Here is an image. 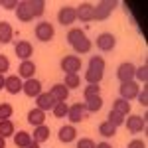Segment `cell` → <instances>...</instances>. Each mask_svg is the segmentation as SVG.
<instances>
[{"label": "cell", "instance_id": "1", "mask_svg": "<svg viewBox=\"0 0 148 148\" xmlns=\"http://www.w3.org/2000/svg\"><path fill=\"white\" fill-rule=\"evenodd\" d=\"M114 8H116V2H109V0L99 2L97 6H93V20H107Z\"/></svg>", "mask_w": 148, "mask_h": 148}, {"label": "cell", "instance_id": "2", "mask_svg": "<svg viewBox=\"0 0 148 148\" xmlns=\"http://www.w3.org/2000/svg\"><path fill=\"white\" fill-rule=\"evenodd\" d=\"M34 32H36V38H38L40 42H51L53 36H56V28L49 22H38Z\"/></svg>", "mask_w": 148, "mask_h": 148}, {"label": "cell", "instance_id": "3", "mask_svg": "<svg viewBox=\"0 0 148 148\" xmlns=\"http://www.w3.org/2000/svg\"><path fill=\"white\" fill-rule=\"evenodd\" d=\"M134 71H136V65L130 63V61H125L121 63L119 69H116V77L121 83H128V81H134Z\"/></svg>", "mask_w": 148, "mask_h": 148}, {"label": "cell", "instance_id": "4", "mask_svg": "<svg viewBox=\"0 0 148 148\" xmlns=\"http://www.w3.org/2000/svg\"><path fill=\"white\" fill-rule=\"evenodd\" d=\"M119 93H121V99H125V101H132V99H136V95L140 93V85H138L136 81L123 83V85L119 87Z\"/></svg>", "mask_w": 148, "mask_h": 148}, {"label": "cell", "instance_id": "5", "mask_svg": "<svg viewBox=\"0 0 148 148\" xmlns=\"http://www.w3.org/2000/svg\"><path fill=\"white\" fill-rule=\"evenodd\" d=\"M87 109H85V103H75V105H69L67 111V119L75 125V123H81L85 116H87Z\"/></svg>", "mask_w": 148, "mask_h": 148}, {"label": "cell", "instance_id": "6", "mask_svg": "<svg viewBox=\"0 0 148 148\" xmlns=\"http://www.w3.org/2000/svg\"><path fill=\"white\" fill-rule=\"evenodd\" d=\"M95 46L99 47L101 51H111V49H114V46H116V38H114L113 34H109V32L99 34V38L95 40Z\"/></svg>", "mask_w": 148, "mask_h": 148}, {"label": "cell", "instance_id": "7", "mask_svg": "<svg viewBox=\"0 0 148 148\" xmlns=\"http://www.w3.org/2000/svg\"><path fill=\"white\" fill-rule=\"evenodd\" d=\"M125 123H126V128H128L130 132H142V130H146V116L130 114Z\"/></svg>", "mask_w": 148, "mask_h": 148}, {"label": "cell", "instance_id": "8", "mask_svg": "<svg viewBox=\"0 0 148 148\" xmlns=\"http://www.w3.org/2000/svg\"><path fill=\"white\" fill-rule=\"evenodd\" d=\"M57 20H59L61 26H69V24H73L77 20V12H75L73 6H63L57 12Z\"/></svg>", "mask_w": 148, "mask_h": 148}, {"label": "cell", "instance_id": "9", "mask_svg": "<svg viewBox=\"0 0 148 148\" xmlns=\"http://www.w3.org/2000/svg\"><path fill=\"white\" fill-rule=\"evenodd\" d=\"M56 99H53V97H51V95H49V91H42L40 93V95H38V97H36V107H38V109H42V111H44V113H47V111H51V109H53V107H56Z\"/></svg>", "mask_w": 148, "mask_h": 148}, {"label": "cell", "instance_id": "10", "mask_svg": "<svg viewBox=\"0 0 148 148\" xmlns=\"http://www.w3.org/2000/svg\"><path fill=\"white\" fill-rule=\"evenodd\" d=\"M14 53L20 57L22 61L26 59H32V53H34V47L30 42H26V40H20V42H16V46H14Z\"/></svg>", "mask_w": 148, "mask_h": 148}, {"label": "cell", "instance_id": "11", "mask_svg": "<svg viewBox=\"0 0 148 148\" xmlns=\"http://www.w3.org/2000/svg\"><path fill=\"white\" fill-rule=\"evenodd\" d=\"M61 69L65 73H79V69H81L79 56H65L61 59Z\"/></svg>", "mask_w": 148, "mask_h": 148}, {"label": "cell", "instance_id": "12", "mask_svg": "<svg viewBox=\"0 0 148 148\" xmlns=\"http://www.w3.org/2000/svg\"><path fill=\"white\" fill-rule=\"evenodd\" d=\"M22 91L30 97V99H36L40 93H42V81H38V79H26L24 81V87H22Z\"/></svg>", "mask_w": 148, "mask_h": 148}, {"label": "cell", "instance_id": "13", "mask_svg": "<svg viewBox=\"0 0 148 148\" xmlns=\"http://www.w3.org/2000/svg\"><path fill=\"white\" fill-rule=\"evenodd\" d=\"M22 87H24V83H22V79H20L18 75H8V77H6L4 89L10 93V95H18V93L22 91Z\"/></svg>", "mask_w": 148, "mask_h": 148}, {"label": "cell", "instance_id": "14", "mask_svg": "<svg viewBox=\"0 0 148 148\" xmlns=\"http://www.w3.org/2000/svg\"><path fill=\"white\" fill-rule=\"evenodd\" d=\"M57 138H59V142L69 144V142H73V140L77 138V130L73 128V125L61 126V128H59V132H57Z\"/></svg>", "mask_w": 148, "mask_h": 148}, {"label": "cell", "instance_id": "15", "mask_svg": "<svg viewBox=\"0 0 148 148\" xmlns=\"http://www.w3.org/2000/svg\"><path fill=\"white\" fill-rule=\"evenodd\" d=\"M16 18H18L20 22H32V20H34V16H32V12H30V6H28V0L18 2V6H16Z\"/></svg>", "mask_w": 148, "mask_h": 148}, {"label": "cell", "instance_id": "16", "mask_svg": "<svg viewBox=\"0 0 148 148\" xmlns=\"http://www.w3.org/2000/svg\"><path fill=\"white\" fill-rule=\"evenodd\" d=\"M75 12H77V18H79L81 22H91L93 20V4H89V2L79 4L75 8Z\"/></svg>", "mask_w": 148, "mask_h": 148}, {"label": "cell", "instance_id": "17", "mask_svg": "<svg viewBox=\"0 0 148 148\" xmlns=\"http://www.w3.org/2000/svg\"><path fill=\"white\" fill-rule=\"evenodd\" d=\"M49 95L56 99V101H67L69 97V89L63 85V83H56V85H51V89H49Z\"/></svg>", "mask_w": 148, "mask_h": 148}, {"label": "cell", "instance_id": "18", "mask_svg": "<svg viewBox=\"0 0 148 148\" xmlns=\"http://www.w3.org/2000/svg\"><path fill=\"white\" fill-rule=\"evenodd\" d=\"M28 123L32 126H40V125H46V113L42 111V109H32L30 113H28Z\"/></svg>", "mask_w": 148, "mask_h": 148}, {"label": "cell", "instance_id": "19", "mask_svg": "<svg viewBox=\"0 0 148 148\" xmlns=\"http://www.w3.org/2000/svg\"><path fill=\"white\" fill-rule=\"evenodd\" d=\"M12 38H14V30H12V26L8 22H0V44H2V46L10 44Z\"/></svg>", "mask_w": 148, "mask_h": 148}, {"label": "cell", "instance_id": "20", "mask_svg": "<svg viewBox=\"0 0 148 148\" xmlns=\"http://www.w3.org/2000/svg\"><path fill=\"white\" fill-rule=\"evenodd\" d=\"M20 77H24V79H32L36 73V63L32 61V59H26V61H22L20 63Z\"/></svg>", "mask_w": 148, "mask_h": 148}, {"label": "cell", "instance_id": "21", "mask_svg": "<svg viewBox=\"0 0 148 148\" xmlns=\"http://www.w3.org/2000/svg\"><path fill=\"white\" fill-rule=\"evenodd\" d=\"M30 142H32V134L30 132H26V130L14 132V144H16V148H26Z\"/></svg>", "mask_w": 148, "mask_h": 148}, {"label": "cell", "instance_id": "22", "mask_svg": "<svg viewBox=\"0 0 148 148\" xmlns=\"http://www.w3.org/2000/svg\"><path fill=\"white\" fill-rule=\"evenodd\" d=\"M103 107V99L101 95H97V97H91V99H85V109H87V113H99Z\"/></svg>", "mask_w": 148, "mask_h": 148}, {"label": "cell", "instance_id": "23", "mask_svg": "<svg viewBox=\"0 0 148 148\" xmlns=\"http://www.w3.org/2000/svg\"><path fill=\"white\" fill-rule=\"evenodd\" d=\"M28 6H30V12L34 18H40L44 10H46V2L44 0H28Z\"/></svg>", "mask_w": 148, "mask_h": 148}, {"label": "cell", "instance_id": "24", "mask_svg": "<svg viewBox=\"0 0 148 148\" xmlns=\"http://www.w3.org/2000/svg\"><path fill=\"white\" fill-rule=\"evenodd\" d=\"M103 71H97V69H87L85 71V81L89 83V85H99L103 81Z\"/></svg>", "mask_w": 148, "mask_h": 148}, {"label": "cell", "instance_id": "25", "mask_svg": "<svg viewBox=\"0 0 148 148\" xmlns=\"http://www.w3.org/2000/svg\"><path fill=\"white\" fill-rule=\"evenodd\" d=\"M47 138H49V126H46V125L36 126V130H34V136H32V140H36V142H46Z\"/></svg>", "mask_w": 148, "mask_h": 148}, {"label": "cell", "instance_id": "26", "mask_svg": "<svg viewBox=\"0 0 148 148\" xmlns=\"http://www.w3.org/2000/svg\"><path fill=\"white\" fill-rule=\"evenodd\" d=\"M71 47L75 49V53H87V51H89V49L93 47V44H91V40L85 36V38H81L79 42H75V44H73Z\"/></svg>", "mask_w": 148, "mask_h": 148}, {"label": "cell", "instance_id": "27", "mask_svg": "<svg viewBox=\"0 0 148 148\" xmlns=\"http://www.w3.org/2000/svg\"><path fill=\"white\" fill-rule=\"evenodd\" d=\"M113 111H116V113H121L123 116H126V114L130 113V103L119 97V99H114V103H113Z\"/></svg>", "mask_w": 148, "mask_h": 148}, {"label": "cell", "instance_id": "28", "mask_svg": "<svg viewBox=\"0 0 148 148\" xmlns=\"http://www.w3.org/2000/svg\"><path fill=\"white\" fill-rule=\"evenodd\" d=\"M14 123L10 119L8 121H0V136L2 138H8V136H14Z\"/></svg>", "mask_w": 148, "mask_h": 148}, {"label": "cell", "instance_id": "29", "mask_svg": "<svg viewBox=\"0 0 148 148\" xmlns=\"http://www.w3.org/2000/svg\"><path fill=\"white\" fill-rule=\"evenodd\" d=\"M63 85H65L67 89H77V87L81 85L79 73H65V81H63Z\"/></svg>", "mask_w": 148, "mask_h": 148}, {"label": "cell", "instance_id": "30", "mask_svg": "<svg viewBox=\"0 0 148 148\" xmlns=\"http://www.w3.org/2000/svg\"><path fill=\"white\" fill-rule=\"evenodd\" d=\"M53 111V116L56 119H63V116H67V111H69V105L65 101H57L56 107L51 109Z\"/></svg>", "mask_w": 148, "mask_h": 148}, {"label": "cell", "instance_id": "31", "mask_svg": "<svg viewBox=\"0 0 148 148\" xmlns=\"http://www.w3.org/2000/svg\"><path fill=\"white\" fill-rule=\"evenodd\" d=\"M107 123H111L114 128H119V126L125 125V116H123L121 113H116V111L111 109V113H109V116H107Z\"/></svg>", "mask_w": 148, "mask_h": 148}, {"label": "cell", "instance_id": "32", "mask_svg": "<svg viewBox=\"0 0 148 148\" xmlns=\"http://www.w3.org/2000/svg\"><path fill=\"white\" fill-rule=\"evenodd\" d=\"M81 38H85V32L79 30V28H73V30H69V32H67V44H69V46H73L75 42H79Z\"/></svg>", "mask_w": 148, "mask_h": 148}, {"label": "cell", "instance_id": "33", "mask_svg": "<svg viewBox=\"0 0 148 148\" xmlns=\"http://www.w3.org/2000/svg\"><path fill=\"white\" fill-rule=\"evenodd\" d=\"M99 132H101L105 138H111V136H114V134H116V128H114L111 123H107V121H105V123H101V125H99Z\"/></svg>", "mask_w": 148, "mask_h": 148}, {"label": "cell", "instance_id": "34", "mask_svg": "<svg viewBox=\"0 0 148 148\" xmlns=\"http://www.w3.org/2000/svg\"><path fill=\"white\" fill-rule=\"evenodd\" d=\"M105 59H103L101 56H93L91 59H89V69H97V71H103L105 73Z\"/></svg>", "mask_w": 148, "mask_h": 148}, {"label": "cell", "instance_id": "35", "mask_svg": "<svg viewBox=\"0 0 148 148\" xmlns=\"http://www.w3.org/2000/svg\"><path fill=\"white\" fill-rule=\"evenodd\" d=\"M12 113H14V109L10 103H0V121H8Z\"/></svg>", "mask_w": 148, "mask_h": 148}, {"label": "cell", "instance_id": "36", "mask_svg": "<svg viewBox=\"0 0 148 148\" xmlns=\"http://www.w3.org/2000/svg\"><path fill=\"white\" fill-rule=\"evenodd\" d=\"M97 95H101V85H87L83 89V97L85 99H91V97H97Z\"/></svg>", "mask_w": 148, "mask_h": 148}, {"label": "cell", "instance_id": "37", "mask_svg": "<svg viewBox=\"0 0 148 148\" xmlns=\"http://www.w3.org/2000/svg\"><path fill=\"white\" fill-rule=\"evenodd\" d=\"M134 79L140 81V83H146V81H148V67H146V65L136 67V71H134Z\"/></svg>", "mask_w": 148, "mask_h": 148}, {"label": "cell", "instance_id": "38", "mask_svg": "<svg viewBox=\"0 0 148 148\" xmlns=\"http://www.w3.org/2000/svg\"><path fill=\"white\" fill-rule=\"evenodd\" d=\"M8 69H10V59H8L6 56H2V53H0V75H4Z\"/></svg>", "mask_w": 148, "mask_h": 148}, {"label": "cell", "instance_id": "39", "mask_svg": "<svg viewBox=\"0 0 148 148\" xmlns=\"http://www.w3.org/2000/svg\"><path fill=\"white\" fill-rule=\"evenodd\" d=\"M97 144L93 142L91 138H81L79 142H77V148H95Z\"/></svg>", "mask_w": 148, "mask_h": 148}, {"label": "cell", "instance_id": "40", "mask_svg": "<svg viewBox=\"0 0 148 148\" xmlns=\"http://www.w3.org/2000/svg\"><path fill=\"white\" fill-rule=\"evenodd\" d=\"M136 99H138V103H140L142 107H148V91H146V89H142V91L138 93Z\"/></svg>", "mask_w": 148, "mask_h": 148}, {"label": "cell", "instance_id": "41", "mask_svg": "<svg viewBox=\"0 0 148 148\" xmlns=\"http://www.w3.org/2000/svg\"><path fill=\"white\" fill-rule=\"evenodd\" d=\"M126 148H146V142H144V140H130V142H128V146Z\"/></svg>", "mask_w": 148, "mask_h": 148}, {"label": "cell", "instance_id": "42", "mask_svg": "<svg viewBox=\"0 0 148 148\" xmlns=\"http://www.w3.org/2000/svg\"><path fill=\"white\" fill-rule=\"evenodd\" d=\"M2 6H4L6 10H16L18 2H16V0H2Z\"/></svg>", "mask_w": 148, "mask_h": 148}, {"label": "cell", "instance_id": "43", "mask_svg": "<svg viewBox=\"0 0 148 148\" xmlns=\"http://www.w3.org/2000/svg\"><path fill=\"white\" fill-rule=\"evenodd\" d=\"M95 148H113V146H111L109 142H99V144H97Z\"/></svg>", "mask_w": 148, "mask_h": 148}, {"label": "cell", "instance_id": "44", "mask_svg": "<svg viewBox=\"0 0 148 148\" xmlns=\"http://www.w3.org/2000/svg\"><path fill=\"white\" fill-rule=\"evenodd\" d=\"M26 148H40V142H36V140H32V142H30V144H28Z\"/></svg>", "mask_w": 148, "mask_h": 148}, {"label": "cell", "instance_id": "45", "mask_svg": "<svg viewBox=\"0 0 148 148\" xmlns=\"http://www.w3.org/2000/svg\"><path fill=\"white\" fill-rule=\"evenodd\" d=\"M4 83H6V77H4V75H0V91L4 89Z\"/></svg>", "mask_w": 148, "mask_h": 148}, {"label": "cell", "instance_id": "46", "mask_svg": "<svg viewBox=\"0 0 148 148\" xmlns=\"http://www.w3.org/2000/svg\"><path fill=\"white\" fill-rule=\"evenodd\" d=\"M0 148H6V138L0 136Z\"/></svg>", "mask_w": 148, "mask_h": 148}, {"label": "cell", "instance_id": "47", "mask_svg": "<svg viewBox=\"0 0 148 148\" xmlns=\"http://www.w3.org/2000/svg\"><path fill=\"white\" fill-rule=\"evenodd\" d=\"M0 6H2V0H0Z\"/></svg>", "mask_w": 148, "mask_h": 148}]
</instances>
